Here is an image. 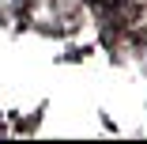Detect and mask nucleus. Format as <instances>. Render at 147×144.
<instances>
[{"mask_svg":"<svg viewBox=\"0 0 147 144\" xmlns=\"http://www.w3.org/2000/svg\"><path fill=\"white\" fill-rule=\"evenodd\" d=\"M94 4H98V8H106V12H113V8H125L128 0H94Z\"/></svg>","mask_w":147,"mask_h":144,"instance_id":"f257e3e1","label":"nucleus"}]
</instances>
